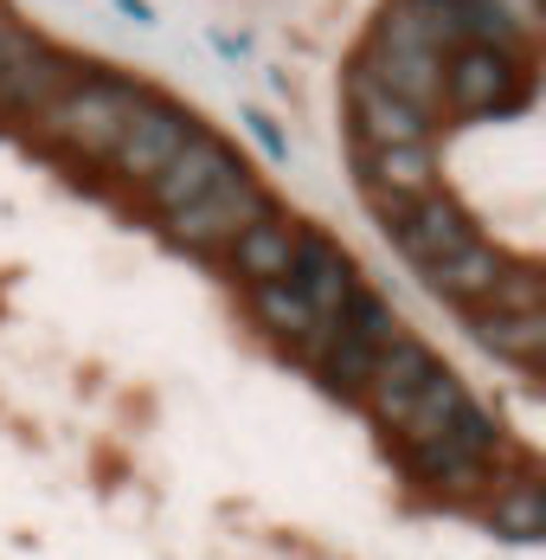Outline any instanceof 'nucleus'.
Masks as SVG:
<instances>
[{"label":"nucleus","instance_id":"f257e3e1","mask_svg":"<svg viewBox=\"0 0 546 560\" xmlns=\"http://www.w3.org/2000/svg\"><path fill=\"white\" fill-rule=\"evenodd\" d=\"M135 104H142V91L129 78L84 71L52 110H39L33 122H39V136H52L58 149H71V155H109L116 136H122V122L135 116Z\"/></svg>","mask_w":546,"mask_h":560},{"label":"nucleus","instance_id":"f03ea898","mask_svg":"<svg viewBox=\"0 0 546 560\" xmlns=\"http://www.w3.org/2000/svg\"><path fill=\"white\" fill-rule=\"evenodd\" d=\"M264 213H271V194H264L245 168H232L213 194H200L193 207L167 213V238H174V245H232L245 225H258Z\"/></svg>","mask_w":546,"mask_h":560},{"label":"nucleus","instance_id":"7ed1b4c3","mask_svg":"<svg viewBox=\"0 0 546 560\" xmlns=\"http://www.w3.org/2000/svg\"><path fill=\"white\" fill-rule=\"evenodd\" d=\"M84 71H78V58L52 52V46H39V39H7V52H0V104L20 116H39L52 110L58 97L78 84Z\"/></svg>","mask_w":546,"mask_h":560},{"label":"nucleus","instance_id":"20e7f679","mask_svg":"<svg viewBox=\"0 0 546 560\" xmlns=\"http://www.w3.org/2000/svg\"><path fill=\"white\" fill-rule=\"evenodd\" d=\"M193 136V122H187V110H174V104H135V116L122 122V136H116V149H109V162H116V174L122 180H155V174L180 155V142Z\"/></svg>","mask_w":546,"mask_h":560},{"label":"nucleus","instance_id":"39448f33","mask_svg":"<svg viewBox=\"0 0 546 560\" xmlns=\"http://www.w3.org/2000/svg\"><path fill=\"white\" fill-rule=\"evenodd\" d=\"M367 46H380V52H431V58H450L456 46H463L456 0H385Z\"/></svg>","mask_w":546,"mask_h":560},{"label":"nucleus","instance_id":"423d86ee","mask_svg":"<svg viewBox=\"0 0 546 560\" xmlns=\"http://www.w3.org/2000/svg\"><path fill=\"white\" fill-rule=\"evenodd\" d=\"M289 283H296V296L316 310V323H322V336L334 329V316L347 310V296L360 290L354 278V258L322 238V232H296V258H289Z\"/></svg>","mask_w":546,"mask_h":560},{"label":"nucleus","instance_id":"0eeeda50","mask_svg":"<svg viewBox=\"0 0 546 560\" xmlns=\"http://www.w3.org/2000/svg\"><path fill=\"white\" fill-rule=\"evenodd\" d=\"M347 116H354L360 149H405V142H425L431 136V116L399 104L392 91H380L360 65L347 71Z\"/></svg>","mask_w":546,"mask_h":560},{"label":"nucleus","instance_id":"6e6552de","mask_svg":"<svg viewBox=\"0 0 546 560\" xmlns=\"http://www.w3.org/2000/svg\"><path fill=\"white\" fill-rule=\"evenodd\" d=\"M514 97V52L489 46H456L443 58V104L463 116H489Z\"/></svg>","mask_w":546,"mask_h":560},{"label":"nucleus","instance_id":"1a4fd4ad","mask_svg":"<svg viewBox=\"0 0 546 560\" xmlns=\"http://www.w3.org/2000/svg\"><path fill=\"white\" fill-rule=\"evenodd\" d=\"M232 168H238V162H232V149H225L218 136H206V129H193V136L180 142V155L149 180V200H155L162 213H180V207H193L200 194H213Z\"/></svg>","mask_w":546,"mask_h":560},{"label":"nucleus","instance_id":"9d476101","mask_svg":"<svg viewBox=\"0 0 546 560\" xmlns=\"http://www.w3.org/2000/svg\"><path fill=\"white\" fill-rule=\"evenodd\" d=\"M476 238V225H470V213L456 207V200H443V194H418L405 213H399V225H392V245L425 271V265H437V258H450L456 245H470Z\"/></svg>","mask_w":546,"mask_h":560},{"label":"nucleus","instance_id":"9b49d317","mask_svg":"<svg viewBox=\"0 0 546 560\" xmlns=\"http://www.w3.org/2000/svg\"><path fill=\"white\" fill-rule=\"evenodd\" d=\"M360 71H367L380 91H392L399 104H412V110H425V116L443 110V58H431V52H380V46H367V52H360Z\"/></svg>","mask_w":546,"mask_h":560},{"label":"nucleus","instance_id":"f8f14e48","mask_svg":"<svg viewBox=\"0 0 546 560\" xmlns=\"http://www.w3.org/2000/svg\"><path fill=\"white\" fill-rule=\"evenodd\" d=\"M431 348L412 336H392L380 348V361H373V381H367V399H373V412H380L385 425H399L405 419V406H412V393L425 387V374H431Z\"/></svg>","mask_w":546,"mask_h":560},{"label":"nucleus","instance_id":"ddd939ff","mask_svg":"<svg viewBox=\"0 0 546 560\" xmlns=\"http://www.w3.org/2000/svg\"><path fill=\"white\" fill-rule=\"evenodd\" d=\"M501 271H508V258H501L495 245H483V238H470V245H456L450 258L425 265L418 278L431 283L437 296H450V303H470V310H476V303L495 290V278H501Z\"/></svg>","mask_w":546,"mask_h":560},{"label":"nucleus","instance_id":"4468645a","mask_svg":"<svg viewBox=\"0 0 546 560\" xmlns=\"http://www.w3.org/2000/svg\"><path fill=\"white\" fill-rule=\"evenodd\" d=\"M296 232L302 225L296 220H276V213H264L258 225H245L238 238H232V265H238V278L251 283H283L289 278V258H296Z\"/></svg>","mask_w":546,"mask_h":560},{"label":"nucleus","instance_id":"2eb2a0df","mask_svg":"<svg viewBox=\"0 0 546 560\" xmlns=\"http://www.w3.org/2000/svg\"><path fill=\"white\" fill-rule=\"evenodd\" d=\"M463 406H470V387H463L456 374H443V368H431V374H425V387L412 393V406H405L399 432H405L412 445H431V439H450V425L463 419Z\"/></svg>","mask_w":546,"mask_h":560},{"label":"nucleus","instance_id":"dca6fc26","mask_svg":"<svg viewBox=\"0 0 546 560\" xmlns=\"http://www.w3.org/2000/svg\"><path fill=\"white\" fill-rule=\"evenodd\" d=\"M470 336L483 341L489 354L508 361H541L546 354V310H476Z\"/></svg>","mask_w":546,"mask_h":560},{"label":"nucleus","instance_id":"f3484780","mask_svg":"<svg viewBox=\"0 0 546 560\" xmlns=\"http://www.w3.org/2000/svg\"><path fill=\"white\" fill-rule=\"evenodd\" d=\"M367 187L373 194H392V200H418V194H431L437 180V162L425 142H405V149H367Z\"/></svg>","mask_w":546,"mask_h":560},{"label":"nucleus","instance_id":"a211bd4d","mask_svg":"<svg viewBox=\"0 0 546 560\" xmlns=\"http://www.w3.org/2000/svg\"><path fill=\"white\" fill-rule=\"evenodd\" d=\"M251 310H258V323L271 329V336H283V341H316V354H322V323H316V310L296 296V283L283 278V283H258L251 290Z\"/></svg>","mask_w":546,"mask_h":560},{"label":"nucleus","instance_id":"6ab92c4d","mask_svg":"<svg viewBox=\"0 0 546 560\" xmlns=\"http://www.w3.org/2000/svg\"><path fill=\"white\" fill-rule=\"evenodd\" d=\"M373 361H380V348H373V341L328 329V341H322V381L334 393H367V381H373Z\"/></svg>","mask_w":546,"mask_h":560},{"label":"nucleus","instance_id":"aec40b11","mask_svg":"<svg viewBox=\"0 0 546 560\" xmlns=\"http://www.w3.org/2000/svg\"><path fill=\"white\" fill-rule=\"evenodd\" d=\"M489 522H495V535H508V541H541L546 535V490L541 483L501 490V497L489 503Z\"/></svg>","mask_w":546,"mask_h":560},{"label":"nucleus","instance_id":"412c9836","mask_svg":"<svg viewBox=\"0 0 546 560\" xmlns=\"http://www.w3.org/2000/svg\"><path fill=\"white\" fill-rule=\"evenodd\" d=\"M412 470H418L425 483H437V490H476L489 464H476L470 451H456L450 439H431V445L412 451Z\"/></svg>","mask_w":546,"mask_h":560},{"label":"nucleus","instance_id":"4be33fe9","mask_svg":"<svg viewBox=\"0 0 546 560\" xmlns=\"http://www.w3.org/2000/svg\"><path fill=\"white\" fill-rule=\"evenodd\" d=\"M483 303H489V310H541V278H534V271H501Z\"/></svg>","mask_w":546,"mask_h":560},{"label":"nucleus","instance_id":"5701e85b","mask_svg":"<svg viewBox=\"0 0 546 560\" xmlns=\"http://www.w3.org/2000/svg\"><path fill=\"white\" fill-rule=\"evenodd\" d=\"M489 7L514 26V33H521V39H534V33H541V0H489Z\"/></svg>","mask_w":546,"mask_h":560},{"label":"nucleus","instance_id":"b1692460","mask_svg":"<svg viewBox=\"0 0 546 560\" xmlns=\"http://www.w3.org/2000/svg\"><path fill=\"white\" fill-rule=\"evenodd\" d=\"M245 122L258 129V142H264L271 155H289V142H283V129H276V122H271V116H264V110H245Z\"/></svg>","mask_w":546,"mask_h":560},{"label":"nucleus","instance_id":"393cba45","mask_svg":"<svg viewBox=\"0 0 546 560\" xmlns=\"http://www.w3.org/2000/svg\"><path fill=\"white\" fill-rule=\"evenodd\" d=\"M116 13H129L135 26H149V20H155V7H149V0H116Z\"/></svg>","mask_w":546,"mask_h":560},{"label":"nucleus","instance_id":"a878e982","mask_svg":"<svg viewBox=\"0 0 546 560\" xmlns=\"http://www.w3.org/2000/svg\"><path fill=\"white\" fill-rule=\"evenodd\" d=\"M7 39H13V33H7V26H0V52H7Z\"/></svg>","mask_w":546,"mask_h":560}]
</instances>
